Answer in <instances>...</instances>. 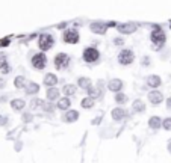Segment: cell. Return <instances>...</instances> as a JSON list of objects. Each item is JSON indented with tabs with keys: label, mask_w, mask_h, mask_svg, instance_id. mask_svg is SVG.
Here are the masks:
<instances>
[{
	"label": "cell",
	"mask_w": 171,
	"mask_h": 163,
	"mask_svg": "<svg viewBox=\"0 0 171 163\" xmlns=\"http://www.w3.org/2000/svg\"><path fill=\"white\" fill-rule=\"evenodd\" d=\"M150 39H151V42H153L157 49H160V47L165 44V41H166V35H165V32L162 30V27L154 26V29H153V32H151V35H150Z\"/></svg>",
	"instance_id": "cell-1"
},
{
	"label": "cell",
	"mask_w": 171,
	"mask_h": 163,
	"mask_svg": "<svg viewBox=\"0 0 171 163\" xmlns=\"http://www.w3.org/2000/svg\"><path fill=\"white\" fill-rule=\"evenodd\" d=\"M55 45V38L50 33H41L38 38V47L41 52H47Z\"/></svg>",
	"instance_id": "cell-2"
},
{
	"label": "cell",
	"mask_w": 171,
	"mask_h": 163,
	"mask_svg": "<svg viewBox=\"0 0 171 163\" xmlns=\"http://www.w3.org/2000/svg\"><path fill=\"white\" fill-rule=\"evenodd\" d=\"M98 59H100V53H98L97 49H94V47H86V49L83 50V61H85V62L94 64V62H97Z\"/></svg>",
	"instance_id": "cell-3"
},
{
	"label": "cell",
	"mask_w": 171,
	"mask_h": 163,
	"mask_svg": "<svg viewBox=\"0 0 171 163\" xmlns=\"http://www.w3.org/2000/svg\"><path fill=\"white\" fill-rule=\"evenodd\" d=\"M46 65H47V56L44 55V52L34 55V58H32V67H34L35 70L41 71V70L46 68Z\"/></svg>",
	"instance_id": "cell-4"
},
{
	"label": "cell",
	"mask_w": 171,
	"mask_h": 163,
	"mask_svg": "<svg viewBox=\"0 0 171 163\" xmlns=\"http://www.w3.org/2000/svg\"><path fill=\"white\" fill-rule=\"evenodd\" d=\"M135 59V55L132 50H127V49H123L120 53H118V62L121 65H130Z\"/></svg>",
	"instance_id": "cell-5"
},
{
	"label": "cell",
	"mask_w": 171,
	"mask_h": 163,
	"mask_svg": "<svg viewBox=\"0 0 171 163\" xmlns=\"http://www.w3.org/2000/svg\"><path fill=\"white\" fill-rule=\"evenodd\" d=\"M70 65V56L67 53H58L55 56V67L56 70H65Z\"/></svg>",
	"instance_id": "cell-6"
},
{
	"label": "cell",
	"mask_w": 171,
	"mask_h": 163,
	"mask_svg": "<svg viewBox=\"0 0 171 163\" xmlns=\"http://www.w3.org/2000/svg\"><path fill=\"white\" fill-rule=\"evenodd\" d=\"M79 32L76 29H67L64 32V42L67 44H77L79 42Z\"/></svg>",
	"instance_id": "cell-7"
},
{
	"label": "cell",
	"mask_w": 171,
	"mask_h": 163,
	"mask_svg": "<svg viewBox=\"0 0 171 163\" xmlns=\"http://www.w3.org/2000/svg\"><path fill=\"white\" fill-rule=\"evenodd\" d=\"M117 29H118V32L120 33H124V35H129V33H133L136 29H138V26L135 24V23H132V21H129V23H123V24H117Z\"/></svg>",
	"instance_id": "cell-8"
},
{
	"label": "cell",
	"mask_w": 171,
	"mask_h": 163,
	"mask_svg": "<svg viewBox=\"0 0 171 163\" xmlns=\"http://www.w3.org/2000/svg\"><path fill=\"white\" fill-rule=\"evenodd\" d=\"M91 32L92 33H97V35H105L106 33V29H108V24L106 23H102V21H94L91 23Z\"/></svg>",
	"instance_id": "cell-9"
},
{
	"label": "cell",
	"mask_w": 171,
	"mask_h": 163,
	"mask_svg": "<svg viewBox=\"0 0 171 163\" xmlns=\"http://www.w3.org/2000/svg\"><path fill=\"white\" fill-rule=\"evenodd\" d=\"M148 100L151 104H160L163 100V95L159 91H151V92H148Z\"/></svg>",
	"instance_id": "cell-10"
},
{
	"label": "cell",
	"mask_w": 171,
	"mask_h": 163,
	"mask_svg": "<svg viewBox=\"0 0 171 163\" xmlns=\"http://www.w3.org/2000/svg\"><path fill=\"white\" fill-rule=\"evenodd\" d=\"M121 88H123V82L120 79H112L108 83V89L112 92H118V91H121Z\"/></svg>",
	"instance_id": "cell-11"
},
{
	"label": "cell",
	"mask_w": 171,
	"mask_h": 163,
	"mask_svg": "<svg viewBox=\"0 0 171 163\" xmlns=\"http://www.w3.org/2000/svg\"><path fill=\"white\" fill-rule=\"evenodd\" d=\"M127 116V112L123 109V107H115L114 110H112V118L115 119V121H121L123 118H126Z\"/></svg>",
	"instance_id": "cell-12"
},
{
	"label": "cell",
	"mask_w": 171,
	"mask_h": 163,
	"mask_svg": "<svg viewBox=\"0 0 171 163\" xmlns=\"http://www.w3.org/2000/svg\"><path fill=\"white\" fill-rule=\"evenodd\" d=\"M0 71H2L3 74H8L11 71V67L8 64V59L5 55H0Z\"/></svg>",
	"instance_id": "cell-13"
},
{
	"label": "cell",
	"mask_w": 171,
	"mask_h": 163,
	"mask_svg": "<svg viewBox=\"0 0 171 163\" xmlns=\"http://www.w3.org/2000/svg\"><path fill=\"white\" fill-rule=\"evenodd\" d=\"M24 88H26V94L27 95H34V94H38L40 92V85L35 83V82H29L27 86H24Z\"/></svg>",
	"instance_id": "cell-14"
},
{
	"label": "cell",
	"mask_w": 171,
	"mask_h": 163,
	"mask_svg": "<svg viewBox=\"0 0 171 163\" xmlns=\"http://www.w3.org/2000/svg\"><path fill=\"white\" fill-rule=\"evenodd\" d=\"M58 83V77L55 76V74H46V77H44V85L47 86V88H50V86H55Z\"/></svg>",
	"instance_id": "cell-15"
},
{
	"label": "cell",
	"mask_w": 171,
	"mask_h": 163,
	"mask_svg": "<svg viewBox=\"0 0 171 163\" xmlns=\"http://www.w3.org/2000/svg\"><path fill=\"white\" fill-rule=\"evenodd\" d=\"M145 82H147V85L151 86V88H157V86L162 83L159 76H148V77L145 79Z\"/></svg>",
	"instance_id": "cell-16"
},
{
	"label": "cell",
	"mask_w": 171,
	"mask_h": 163,
	"mask_svg": "<svg viewBox=\"0 0 171 163\" xmlns=\"http://www.w3.org/2000/svg\"><path fill=\"white\" fill-rule=\"evenodd\" d=\"M77 118H79V112L77 110H68L65 113V116H64V121L65 122H74V121H77Z\"/></svg>",
	"instance_id": "cell-17"
},
{
	"label": "cell",
	"mask_w": 171,
	"mask_h": 163,
	"mask_svg": "<svg viewBox=\"0 0 171 163\" xmlns=\"http://www.w3.org/2000/svg\"><path fill=\"white\" fill-rule=\"evenodd\" d=\"M24 106H26V103H24V100H21V98H15V100L11 101V107H12L14 110H23Z\"/></svg>",
	"instance_id": "cell-18"
},
{
	"label": "cell",
	"mask_w": 171,
	"mask_h": 163,
	"mask_svg": "<svg viewBox=\"0 0 171 163\" xmlns=\"http://www.w3.org/2000/svg\"><path fill=\"white\" fill-rule=\"evenodd\" d=\"M58 97H59V91H58L56 88L50 86V88L47 89V100H49V101H53V100H56Z\"/></svg>",
	"instance_id": "cell-19"
},
{
	"label": "cell",
	"mask_w": 171,
	"mask_h": 163,
	"mask_svg": "<svg viewBox=\"0 0 171 163\" xmlns=\"http://www.w3.org/2000/svg\"><path fill=\"white\" fill-rule=\"evenodd\" d=\"M160 125H162V122H160L159 116H151V118L148 119V127H150V128H153V130H157Z\"/></svg>",
	"instance_id": "cell-20"
},
{
	"label": "cell",
	"mask_w": 171,
	"mask_h": 163,
	"mask_svg": "<svg viewBox=\"0 0 171 163\" xmlns=\"http://www.w3.org/2000/svg\"><path fill=\"white\" fill-rule=\"evenodd\" d=\"M70 106H71V101H70V98H67V97H64V98H61V100L58 101V109H61V110H67Z\"/></svg>",
	"instance_id": "cell-21"
},
{
	"label": "cell",
	"mask_w": 171,
	"mask_h": 163,
	"mask_svg": "<svg viewBox=\"0 0 171 163\" xmlns=\"http://www.w3.org/2000/svg\"><path fill=\"white\" fill-rule=\"evenodd\" d=\"M94 104H95V98H92V97H86V98L82 100V107L83 109H91Z\"/></svg>",
	"instance_id": "cell-22"
},
{
	"label": "cell",
	"mask_w": 171,
	"mask_h": 163,
	"mask_svg": "<svg viewBox=\"0 0 171 163\" xmlns=\"http://www.w3.org/2000/svg\"><path fill=\"white\" fill-rule=\"evenodd\" d=\"M14 85H15V88L21 89V88H24V86H26V79H24L23 76H17V77H15V80H14Z\"/></svg>",
	"instance_id": "cell-23"
},
{
	"label": "cell",
	"mask_w": 171,
	"mask_h": 163,
	"mask_svg": "<svg viewBox=\"0 0 171 163\" xmlns=\"http://www.w3.org/2000/svg\"><path fill=\"white\" fill-rule=\"evenodd\" d=\"M145 110V106L141 100H135L133 101V112H144Z\"/></svg>",
	"instance_id": "cell-24"
},
{
	"label": "cell",
	"mask_w": 171,
	"mask_h": 163,
	"mask_svg": "<svg viewBox=\"0 0 171 163\" xmlns=\"http://www.w3.org/2000/svg\"><path fill=\"white\" fill-rule=\"evenodd\" d=\"M77 85H79L80 88H83V89H86L88 86H91V80H89L88 77H80V79L77 80Z\"/></svg>",
	"instance_id": "cell-25"
},
{
	"label": "cell",
	"mask_w": 171,
	"mask_h": 163,
	"mask_svg": "<svg viewBox=\"0 0 171 163\" xmlns=\"http://www.w3.org/2000/svg\"><path fill=\"white\" fill-rule=\"evenodd\" d=\"M62 91H64L65 95L70 97V95H74V94H76V86H74V85H65Z\"/></svg>",
	"instance_id": "cell-26"
},
{
	"label": "cell",
	"mask_w": 171,
	"mask_h": 163,
	"mask_svg": "<svg viewBox=\"0 0 171 163\" xmlns=\"http://www.w3.org/2000/svg\"><path fill=\"white\" fill-rule=\"evenodd\" d=\"M43 103H44V101H43L41 98H34V100L31 101V109H34V110H35V109L41 107V106H43Z\"/></svg>",
	"instance_id": "cell-27"
},
{
	"label": "cell",
	"mask_w": 171,
	"mask_h": 163,
	"mask_svg": "<svg viewBox=\"0 0 171 163\" xmlns=\"http://www.w3.org/2000/svg\"><path fill=\"white\" fill-rule=\"evenodd\" d=\"M115 101H117L118 104H124V103L127 101V97H126L124 94H120V91H118L117 95H115Z\"/></svg>",
	"instance_id": "cell-28"
},
{
	"label": "cell",
	"mask_w": 171,
	"mask_h": 163,
	"mask_svg": "<svg viewBox=\"0 0 171 163\" xmlns=\"http://www.w3.org/2000/svg\"><path fill=\"white\" fill-rule=\"evenodd\" d=\"M41 107H43L46 112H50V113L53 112V104H52V103H43V106H41Z\"/></svg>",
	"instance_id": "cell-29"
},
{
	"label": "cell",
	"mask_w": 171,
	"mask_h": 163,
	"mask_svg": "<svg viewBox=\"0 0 171 163\" xmlns=\"http://www.w3.org/2000/svg\"><path fill=\"white\" fill-rule=\"evenodd\" d=\"M162 125H163L165 130H171V118H166V119L162 122Z\"/></svg>",
	"instance_id": "cell-30"
},
{
	"label": "cell",
	"mask_w": 171,
	"mask_h": 163,
	"mask_svg": "<svg viewBox=\"0 0 171 163\" xmlns=\"http://www.w3.org/2000/svg\"><path fill=\"white\" fill-rule=\"evenodd\" d=\"M8 122V116L6 115H0V125H6Z\"/></svg>",
	"instance_id": "cell-31"
},
{
	"label": "cell",
	"mask_w": 171,
	"mask_h": 163,
	"mask_svg": "<svg viewBox=\"0 0 171 163\" xmlns=\"http://www.w3.org/2000/svg\"><path fill=\"white\" fill-rule=\"evenodd\" d=\"M23 121H24V122H31V121H32V115H31V113H24V115H23Z\"/></svg>",
	"instance_id": "cell-32"
},
{
	"label": "cell",
	"mask_w": 171,
	"mask_h": 163,
	"mask_svg": "<svg viewBox=\"0 0 171 163\" xmlns=\"http://www.w3.org/2000/svg\"><path fill=\"white\" fill-rule=\"evenodd\" d=\"M9 42H11V39H9V38H5V39L0 41V45H2V47H6V45H9Z\"/></svg>",
	"instance_id": "cell-33"
},
{
	"label": "cell",
	"mask_w": 171,
	"mask_h": 163,
	"mask_svg": "<svg viewBox=\"0 0 171 163\" xmlns=\"http://www.w3.org/2000/svg\"><path fill=\"white\" fill-rule=\"evenodd\" d=\"M114 44H117V45H123L124 41H123L121 38H115V39H114Z\"/></svg>",
	"instance_id": "cell-34"
},
{
	"label": "cell",
	"mask_w": 171,
	"mask_h": 163,
	"mask_svg": "<svg viewBox=\"0 0 171 163\" xmlns=\"http://www.w3.org/2000/svg\"><path fill=\"white\" fill-rule=\"evenodd\" d=\"M115 26H117L115 21H109V23H108V27H115Z\"/></svg>",
	"instance_id": "cell-35"
},
{
	"label": "cell",
	"mask_w": 171,
	"mask_h": 163,
	"mask_svg": "<svg viewBox=\"0 0 171 163\" xmlns=\"http://www.w3.org/2000/svg\"><path fill=\"white\" fill-rule=\"evenodd\" d=\"M166 107H168V109L171 110V97H169V98L166 100Z\"/></svg>",
	"instance_id": "cell-36"
},
{
	"label": "cell",
	"mask_w": 171,
	"mask_h": 163,
	"mask_svg": "<svg viewBox=\"0 0 171 163\" xmlns=\"http://www.w3.org/2000/svg\"><path fill=\"white\" fill-rule=\"evenodd\" d=\"M3 86H5V82H3L2 79H0V88H3Z\"/></svg>",
	"instance_id": "cell-37"
},
{
	"label": "cell",
	"mask_w": 171,
	"mask_h": 163,
	"mask_svg": "<svg viewBox=\"0 0 171 163\" xmlns=\"http://www.w3.org/2000/svg\"><path fill=\"white\" fill-rule=\"evenodd\" d=\"M168 151H169V152H171V140H169V142H168Z\"/></svg>",
	"instance_id": "cell-38"
},
{
	"label": "cell",
	"mask_w": 171,
	"mask_h": 163,
	"mask_svg": "<svg viewBox=\"0 0 171 163\" xmlns=\"http://www.w3.org/2000/svg\"><path fill=\"white\" fill-rule=\"evenodd\" d=\"M169 27H171V21H169Z\"/></svg>",
	"instance_id": "cell-39"
}]
</instances>
